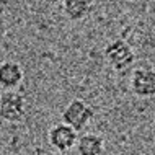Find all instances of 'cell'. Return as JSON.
<instances>
[{"mask_svg": "<svg viewBox=\"0 0 155 155\" xmlns=\"http://www.w3.org/2000/svg\"><path fill=\"white\" fill-rule=\"evenodd\" d=\"M104 57L106 62L111 65L116 72H124L134 64L136 54H134L132 46L124 39H113L104 48Z\"/></svg>", "mask_w": 155, "mask_h": 155, "instance_id": "6da1fadb", "label": "cell"}, {"mask_svg": "<svg viewBox=\"0 0 155 155\" xmlns=\"http://www.w3.org/2000/svg\"><path fill=\"white\" fill-rule=\"evenodd\" d=\"M26 116V100L20 91L5 90L0 95V118L7 123H21Z\"/></svg>", "mask_w": 155, "mask_h": 155, "instance_id": "7a4b0ae2", "label": "cell"}, {"mask_svg": "<svg viewBox=\"0 0 155 155\" xmlns=\"http://www.w3.org/2000/svg\"><path fill=\"white\" fill-rule=\"evenodd\" d=\"M93 118H95L93 108L85 100H80V98L72 100V101L67 104L65 110L62 111V123L70 126L77 132L85 129L91 123Z\"/></svg>", "mask_w": 155, "mask_h": 155, "instance_id": "3957f363", "label": "cell"}, {"mask_svg": "<svg viewBox=\"0 0 155 155\" xmlns=\"http://www.w3.org/2000/svg\"><path fill=\"white\" fill-rule=\"evenodd\" d=\"M131 91L139 98H150L155 95V69L149 64H140L132 70Z\"/></svg>", "mask_w": 155, "mask_h": 155, "instance_id": "277c9868", "label": "cell"}, {"mask_svg": "<svg viewBox=\"0 0 155 155\" xmlns=\"http://www.w3.org/2000/svg\"><path fill=\"white\" fill-rule=\"evenodd\" d=\"M77 139H78L77 131L64 123L54 124L49 129V144L61 153L69 152L70 149H74L75 144H77Z\"/></svg>", "mask_w": 155, "mask_h": 155, "instance_id": "5b68a950", "label": "cell"}, {"mask_svg": "<svg viewBox=\"0 0 155 155\" xmlns=\"http://www.w3.org/2000/svg\"><path fill=\"white\" fill-rule=\"evenodd\" d=\"M23 82V69L18 62L5 61L0 64V87L3 90H15Z\"/></svg>", "mask_w": 155, "mask_h": 155, "instance_id": "8992f818", "label": "cell"}, {"mask_svg": "<svg viewBox=\"0 0 155 155\" xmlns=\"http://www.w3.org/2000/svg\"><path fill=\"white\" fill-rule=\"evenodd\" d=\"M77 153L78 155H103L104 152V139L98 134H83L77 139Z\"/></svg>", "mask_w": 155, "mask_h": 155, "instance_id": "52a82bcc", "label": "cell"}, {"mask_svg": "<svg viewBox=\"0 0 155 155\" xmlns=\"http://www.w3.org/2000/svg\"><path fill=\"white\" fill-rule=\"evenodd\" d=\"M93 3L95 0H62V10L70 21H78L88 16Z\"/></svg>", "mask_w": 155, "mask_h": 155, "instance_id": "ba28073f", "label": "cell"}, {"mask_svg": "<svg viewBox=\"0 0 155 155\" xmlns=\"http://www.w3.org/2000/svg\"><path fill=\"white\" fill-rule=\"evenodd\" d=\"M36 155H57V153L49 152V150H38V153H36Z\"/></svg>", "mask_w": 155, "mask_h": 155, "instance_id": "9c48e42d", "label": "cell"}, {"mask_svg": "<svg viewBox=\"0 0 155 155\" xmlns=\"http://www.w3.org/2000/svg\"><path fill=\"white\" fill-rule=\"evenodd\" d=\"M126 2H132V0H126Z\"/></svg>", "mask_w": 155, "mask_h": 155, "instance_id": "30bf717a", "label": "cell"}]
</instances>
